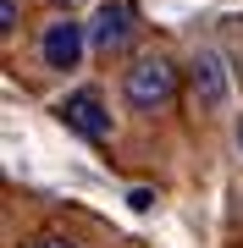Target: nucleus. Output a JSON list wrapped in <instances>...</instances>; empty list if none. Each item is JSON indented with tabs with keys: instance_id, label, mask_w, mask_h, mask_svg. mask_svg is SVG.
<instances>
[{
	"instance_id": "1",
	"label": "nucleus",
	"mask_w": 243,
	"mask_h": 248,
	"mask_svg": "<svg viewBox=\"0 0 243 248\" xmlns=\"http://www.w3.org/2000/svg\"><path fill=\"white\" fill-rule=\"evenodd\" d=\"M177 89H182V72L166 61V55H133V66L122 72V99L133 110H144V116H155V110H166L171 99H177Z\"/></svg>"
},
{
	"instance_id": "2",
	"label": "nucleus",
	"mask_w": 243,
	"mask_h": 248,
	"mask_svg": "<svg viewBox=\"0 0 243 248\" xmlns=\"http://www.w3.org/2000/svg\"><path fill=\"white\" fill-rule=\"evenodd\" d=\"M83 50H89V28L72 22V17H55L45 28V39H39V61H45L50 72H72L83 61Z\"/></svg>"
},
{
	"instance_id": "3",
	"label": "nucleus",
	"mask_w": 243,
	"mask_h": 248,
	"mask_svg": "<svg viewBox=\"0 0 243 248\" xmlns=\"http://www.w3.org/2000/svg\"><path fill=\"white\" fill-rule=\"evenodd\" d=\"M61 122L72 127L78 138H89V143H105V138H111V110H105V99H99L94 89L66 94V99H61Z\"/></svg>"
},
{
	"instance_id": "4",
	"label": "nucleus",
	"mask_w": 243,
	"mask_h": 248,
	"mask_svg": "<svg viewBox=\"0 0 243 248\" xmlns=\"http://www.w3.org/2000/svg\"><path fill=\"white\" fill-rule=\"evenodd\" d=\"M188 89H194V99H199V110L227 105V66H221L216 50H194V61H188Z\"/></svg>"
},
{
	"instance_id": "5",
	"label": "nucleus",
	"mask_w": 243,
	"mask_h": 248,
	"mask_svg": "<svg viewBox=\"0 0 243 248\" xmlns=\"http://www.w3.org/2000/svg\"><path fill=\"white\" fill-rule=\"evenodd\" d=\"M127 33H133V6H127V0H105V6L94 11V22H89V45L111 55V50L127 45Z\"/></svg>"
},
{
	"instance_id": "6",
	"label": "nucleus",
	"mask_w": 243,
	"mask_h": 248,
	"mask_svg": "<svg viewBox=\"0 0 243 248\" xmlns=\"http://www.w3.org/2000/svg\"><path fill=\"white\" fill-rule=\"evenodd\" d=\"M0 33H17V0H0Z\"/></svg>"
},
{
	"instance_id": "7",
	"label": "nucleus",
	"mask_w": 243,
	"mask_h": 248,
	"mask_svg": "<svg viewBox=\"0 0 243 248\" xmlns=\"http://www.w3.org/2000/svg\"><path fill=\"white\" fill-rule=\"evenodd\" d=\"M28 248H78V243H72V237H61V232H45V237H33Z\"/></svg>"
},
{
	"instance_id": "8",
	"label": "nucleus",
	"mask_w": 243,
	"mask_h": 248,
	"mask_svg": "<svg viewBox=\"0 0 243 248\" xmlns=\"http://www.w3.org/2000/svg\"><path fill=\"white\" fill-rule=\"evenodd\" d=\"M127 204H133V210H149L155 193H149V187H133V193H127Z\"/></svg>"
},
{
	"instance_id": "9",
	"label": "nucleus",
	"mask_w": 243,
	"mask_h": 248,
	"mask_svg": "<svg viewBox=\"0 0 243 248\" xmlns=\"http://www.w3.org/2000/svg\"><path fill=\"white\" fill-rule=\"evenodd\" d=\"M238 155H243V122H238Z\"/></svg>"
},
{
	"instance_id": "10",
	"label": "nucleus",
	"mask_w": 243,
	"mask_h": 248,
	"mask_svg": "<svg viewBox=\"0 0 243 248\" xmlns=\"http://www.w3.org/2000/svg\"><path fill=\"white\" fill-rule=\"evenodd\" d=\"M55 6H72V0H55Z\"/></svg>"
}]
</instances>
